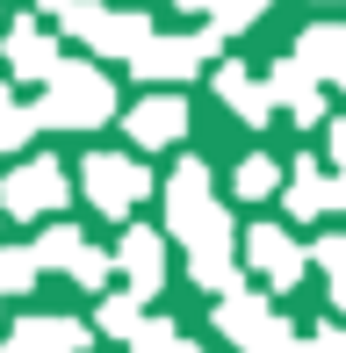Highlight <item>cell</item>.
Masks as SVG:
<instances>
[{
  "label": "cell",
  "mask_w": 346,
  "mask_h": 353,
  "mask_svg": "<svg viewBox=\"0 0 346 353\" xmlns=\"http://www.w3.org/2000/svg\"><path fill=\"white\" fill-rule=\"evenodd\" d=\"M166 216H173V238H187V252L231 245V216L216 210L210 166H202V159H181V166H173V181H166Z\"/></svg>",
  "instance_id": "1"
},
{
  "label": "cell",
  "mask_w": 346,
  "mask_h": 353,
  "mask_svg": "<svg viewBox=\"0 0 346 353\" xmlns=\"http://www.w3.org/2000/svg\"><path fill=\"white\" fill-rule=\"evenodd\" d=\"M108 116H116V79L101 65H58L51 94L37 101V123H51V130H94Z\"/></svg>",
  "instance_id": "2"
},
{
  "label": "cell",
  "mask_w": 346,
  "mask_h": 353,
  "mask_svg": "<svg viewBox=\"0 0 346 353\" xmlns=\"http://www.w3.org/2000/svg\"><path fill=\"white\" fill-rule=\"evenodd\" d=\"M80 188H87V202L101 216H130L137 202L152 195V173L137 166L130 152H87V166H80Z\"/></svg>",
  "instance_id": "3"
},
{
  "label": "cell",
  "mask_w": 346,
  "mask_h": 353,
  "mask_svg": "<svg viewBox=\"0 0 346 353\" xmlns=\"http://www.w3.org/2000/svg\"><path fill=\"white\" fill-rule=\"evenodd\" d=\"M65 195H72V181H65V166H58V159H22V166L0 181V210L22 216V223L65 210Z\"/></svg>",
  "instance_id": "4"
},
{
  "label": "cell",
  "mask_w": 346,
  "mask_h": 353,
  "mask_svg": "<svg viewBox=\"0 0 346 353\" xmlns=\"http://www.w3.org/2000/svg\"><path fill=\"white\" fill-rule=\"evenodd\" d=\"M216 325H224L245 353H296V332L267 310V296H253V288H238V296L216 303Z\"/></svg>",
  "instance_id": "5"
},
{
  "label": "cell",
  "mask_w": 346,
  "mask_h": 353,
  "mask_svg": "<svg viewBox=\"0 0 346 353\" xmlns=\"http://www.w3.org/2000/svg\"><path fill=\"white\" fill-rule=\"evenodd\" d=\"M224 43L210 37V29H195V37H152L145 51L130 58V72L137 79H159V87H181L187 72H202V58H216Z\"/></svg>",
  "instance_id": "6"
},
{
  "label": "cell",
  "mask_w": 346,
  "mask_h": 353,
  "mask_svg": "<svg viewBox=\"0 0 346 353\" xmlns=\"http://www.w3.org/2000/svg\"><path fill=\"white\" fill-rule=\"evenodd\" d=\"M0 51H8V72H14V79H43V87H51V79H58V65H65V58H58V37L37 22V14L8 22Z\"/></svg>",
  "instance_id": "7"
},
{
  "label": "cell",
  "mask_w": 346,
  "mask_h": 353,
  "mask_svg": "<svg viewBox=\"0 0 346 353\" xmlns=\"http://www.w3.org/2000/svg\"><path fill=\"white\" fill-rule=\"evenodd\" d=\"M123 130H130L137 152H166V144L187 137V101L181 94H145V101L123 116Z\"/></svg>",
  "instance_id": "8"
},
{
  "label": "cell",
  "mask_w": 346,
  "mask_h": 353,
  "mask_svg": "<svg viewBox=\"0 0 346 353\" xmlns=\"http://www.w3.org/2000/svg\"><path fill=\"white\" fill-rule=\"evenodd\" d=\"M245 260H253L274 288H296V281H303V245H296L281 223H253V231H245Z\"/></svg>",
  "instance_id": "9"
},
{
  "label": "cell",
  "mask_w": 346,
  "mask_h": 353,
  "mask_svg": "<svg viewBox=\"0 0 346 353\" xmlns=\"http://www.w3.org/2000/svg\"><path fill=\"white\" fill-rule=\"evenodd\" d=\"M116 267H123V281H130V296H159V281H166V245H159V231H123V245H116Z\"/></svg>",
  "instance_id": "10"
},
{
  "label": "cell",
  "mask_w": 346,
  "mask_h": 353,
  "mask_svg": "<svg viewBox=\"0 0 346 353\" xmlns=\"http://www.w3.org/2000/svg\"><path fill=\"white\" fill-rule=\"evenodd\" d=\"M0 353H87V325L80 317H22Z\"/></svg>",
  "instance_id": "11"
},
{
  "label": "cell",
  "mask_w": 346,
  "mask_h": 353,
  "mask_svg": "<svg viewBox=\"0 0 346 353\" xmlns=\"http://www.w3.org/2000/svg\"><path fill=\"white\" fill-rule=\"evenodd\" d=\"M267 94H274V108H289V123H325V94H318V79H310L296 58H281L274 72H267Z\"/></svg>",
  "instance_id": "12"
},
{
  "label": "cell",
  "mask_w": 346,
  "mask_h": 353,
  "mask_svg": "<svg viewBox=\"0 0 346 353\" xmlns=\"http://www.w3.org/2000/svg\"><path fill=\"white\" fill-rule=\"evenodd\" d=\"M296 65H303L310 79L346 87V29H339V22H310L303 37H296Z\"/></svg>",
  "instance_id": "13"
},
{
  "label": "cell",
  "mask_w": 346,
  "mask_h": 353,
  "mask_svg": "<svg viewBox=\"0 0 346 353\" xmlns=\"http://www.w3.org/2000/svg\"><path fill=\"white\" fill-rule=\"evenodd\" d=\"M216 101L231 108L238 123H274V94H267V79H253L245 65H216Z\"/></svg>",
  "instance_id": "14"
},
{
  "label": "cell",
  "mask_w": 346,
  "mask_h": 353,
  "mask_svg": "<svg viewBox=\"0 0 346 353\" xmlns=\"http://www.w3.org/2000/svg\"><path fill=\"white\" fill-rule=\"evenodd\" d=\"M152 37H159V29H152L145 8H108V22H101V37H94V51H101V58H137Z\"/></svg>",
  "instance_id": "15"
},
{
  "label": "cell",
  "mask_w": 346,
  "mask_h": 353,
  "mask_svg": "<svg viewBox=\"0 0 346 353\" xmlns=\"http://www.w3.org/2000/svg\"><path fill=\"white\" fill-rule=\"evenodd\" d=\"M325 210H346L339 202V181H325L318 166H310V159H296V173H289V216H325Z\"/></svg>",
  "instance_id": "16"
},
{
  "label": "cell",
  "mask_w": 346,
  "mask_h": 353,
  "mask_svg": "<svg viewBox=\"0 0 346 353\" xmlns=\"http://www.w3.org/2000/svg\"><path fill=\"white\" fill-rule=\"evenodd\" d=\"M87 252H94V245L72 231V223H51V231L37 238V260H43V267H65V274H80V260H87Z\"/></svg>",
  "instance_id": "17"
},
{
  "label": "cell",
  "mask_w": 346,
  "mask_h": 353,
  "mask_svg": "<svg viewBox=\"0 0 346 353\" xmlns=\"http://www.w3.org/2000/svg\"><path fill=\"white\" fill-rule=\"evenodd\" d=\"M37 274H43L37 245H0V296H29Z\"/></svg>",
  "instance_id": "18"
},
{
  "label": "cell",
  "mask_w": 346,
  "mask_h": 353,
  "mask_svg": "<svg viewBox=\"0 0 346 353\" xmlns=\"http://www.w3.org/2000/svg\"><path fill=\"white\" fill-rule=\"evenodd\" d=\"M274 188H281V166H274L267 152H253L238 173H231V195H238V202H267Z\"/></svg>",
  "instance_id": "19"
},
{
  "label": "cell",
  "mask_w": 346,
  "mask_h": 353,
  "mask_svg": "<svg viewBox=\"0 0 346 353\" xmlns=\"http://www.w3.org/2000/svg\"><path fill=\"white\" fill-rule=\"evenodd\" d=\"M187 274L202 288H224V296H238V267H231V245H210V252H187Z\"/></svg>",
  "instance_id": "20"
},
{
  "label": "cell",
  "mask_w": 346,
  "mask_h": 353,
  "mask_svg": "<svg viewBox=\"0 0 346 353\" xmlns=\"http://www.w3.org/2000/svg\"><path fill=\"white\" fill-rule=\"evenodd\" d=\"M37 130H43V123H37V108H22L8 87H0V152H22Z\"/></svg>",
  "instance_id": "21"
},
{
  "label": "cell",
  "mask_w": 346,
  "mask_h": 353,
  "mask_svg": "<svg viewBox=\"0 0 346 353\" xmlns=\"http://www.w3.org/2000/svg\"><path fill=\"white\" fill-rule=\"evenodd\" d=\"M145 296H101V332H116V339H137L145 332V310H137Z\"/></svg>",
  "instance_id": "22"
},
{
  "label": "cell",
  "mask_w": 346,
  "mask_h": 353,
  "mask_svg": "<svg viewBox=\"0 0 346 353\" xmlns=\"http://www.w3.org/2000/svg\"><path fill=\"white\" fill-rule=\"evenodd\" d=\"M260 14H267V0H224V8L210 14V37L224 43V37H238V29H253Z\"/></svg>",
  "instance_id": "23"
},
{
  "label": "cell",
  "mask_w": 346,
  "mask_h": 353,
  "mask_svg": "<svg viewBox=\"0 0 346 353\" xmlns=\"http://www.w3.org/2000/svg\"><path fill=\"white\" fill-rule=\"evenodd\" d=\"M101 22H108V8H101V0H72V8L58 14V29H65V37H80L87 51H94V37H101Z\"/></svg>",
  "instance_id": "24"
},
{
  "label": "cell",
  "mask_w": 346,
  "mask_h": 353,
  "mask_svg": "<svg viewBox=\"0 0 346 353\" xmlns=\"http://www.w3.org/2000/svg\"><path fill=\"white\" fill-rule=\"evenodd\" d=\"M310 260L332 274V303L346 310V238H318V252H310Z\"/></svg>",
  "instance_id": "25"
},
{
  "label": "cell",
  "mask_w": 346,
  "mask_h": 353,
  "mask_svg": "<svg viewBox=\"0 0 346 353\" xmlns=\"http://www.w3.org/2000/svg\"><path fill=\"white\" fill-rule=\"evenodd\" d=\"M296 353H346V332H339V325H318V332L296 339Z\"/></svg>",
  "instance_id": "26"
},
{
  "label": "cell",
  "mask_w": 346,
  "mask_h": 353,
  "mask_svg": "<svg viewBox=\"0 0 346 353\" xmlns=\"http://www.w3.org/2000/svg\"><path fill=\"white\" fill-rule=\"evenodd\" d=\"M130 346H137V353H166V346H173V325H145Z\"/></svg>",
  "instance_id": "27"
},
{
  "label": "cell",
  "mask_w": 346,
  "mask_h": 353,
  "mask_svg": "<svg viewBox=\"0 0 346 353\" xmlns=\"http://www.w3.org/2000/svg\"><path fill=\"white\" fill-rule=\"evenodd\" d=\"M173 8H187V14H216L224 0H173Z\"/></svg>",
  "instance_id": "28"
},
{
  "label": "cell",
  "mask_w": 346,
  "mask_h": 353,
  "mask_svg": "<svg viewBox=\"0 0 346 353\" xmlns=\"http://www.w3.org/2000/svg\"><path fill=\"white\" fill-rule=\"evenodd\" d=\"M166 353H202V346H195V339H173V346H166Z\"/></svg>",
  "instance_id": "29"
},
{
  "label": "cell",
  "mask_w": 346,
  "mask_h": 353,
  "mask_svg": "<svg viewBox=\"0 0 346 353\" xmlns=\"http://www.w3.org/2000/svg\"><path fill=\"white\" fill-rule=\"evenodd\" d=\"M339 202H346V166H339Z\"/></svg>",
  "instance_id": "30"
}]
</instances>
